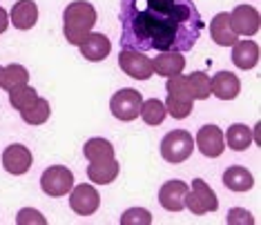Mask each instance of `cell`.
Here are the masks:
<instances>
[{
    "mask_svg": "<svg viewBox=\"0 0 261 225\" xmlns=\"http://www.w3.org/2000/svg\"><path fill=\"white\" fill-rule=\"evenodd\" d=\"M3 167L9 174H25L32 167V152L25 145H9L3 152Z\"/></svg>",
    "mask_w": 261,
    "mask_h": 225,
    "instance_id": "12",
    "label": "cell"
},
{
    "mask_svg": "<svg viewBox=\"0 0 261 225\" xmlns=\"http://www.w3.org/2000/svg\"><path fill=\"white\" fill-rule=\"evenodd\" d=\"M141 105H143V96H141V92L132 90V87L116 92L110 100V109L118 121H134V118H139Z\"/></svg>",
    "mask_w": 261,
    "mask_h": 225,
    "instance_id": "5",
    "label": "cell"
},
{
    "mask_svg": "<svg viewBox=\"0 0 261 225\" xmlns=\"http://www.w3.org/2000/svg\"><path fill=\"white\" fill-rule=\"evenodd\" d=\"M232 63L248 72L259 63V45L254 40H237L232 45Z\"/></svg>",
    "mask_w": 261,
    "mask_h": 225,
    "instance_id": "18",
    "label": "cell"
},
{
    "mask_svg": "<svg viewBox=\"0 0 261 225\" xmlns=\"http://www.w3.org/2000/svg\"><path fill=\"white\" fill-rule=\"evenodd\" d=\"M16 223L18 225H27V223H36V225H45V216L40 214V212L32 210V207H25V210H20L18 218H16Z\"/></svg>",
    "mask_w": 261,
    "mask_h": 225,
    "instance_id": "32",
    "label": "cell"
},
{
    "mask_svg": "<svg viewBox=\"0 0 261 225\" xmlns=\"http://www.w3.org/2000/svg\"><path fill=\"white\" fill-rule=\"evenodd\" d=\"M69 205H72V210L76 214L81 216H90L94 212L98 210L100 205V196L96 192V187L94 185H87V183H81V185H76L74 189H69Z\"/></svg>",
    "mask_w": 261,
    "mask_h": 225,
    "instance_id": "8",
    "label": "cell"
},
{
    "mask_svg": "<svg viewBox=\"0 0 261 225\" xmlns=\"http://www.w3.org/2000/svg\"><path fill=\"white\" fill-rule=\"evenodd\" d=\"M186 194L188 185L183 181H168L159 189V203L168 212H181L186 207Z\"/></svg>",
    "mask_w": 261,
    "mask_h": 225,
    "instance_id": "11",
    "label": "cell"
},
{
    "mask_svg": "<svg viewBox=\"0 0 261 225\" xmlns=\"http://www.w3.org/2000/svg\"><path fill=\"white\" fill-rule=\"evenodd\" d=\"M79 47H81V56L92 63H98V61H103V58H108L110 49H112L105 34H92V32L83 38V43Z\"/></svg>",
    "mask_w": 261,
    "mask_h": 225,
    "instance_id": "14",
    "label": "cell"
},
{
    "mask_svg": "<svg viewBox=\"0 0 261 225\" xmlns=\"http://www.w3.org/2000/svg\"><path fill=\"white\" fill-rule=\"evenodd\" d=\"M230 25L237 36H254L259 32V11L252 5H239L230 14Z\"/></svg>",
    "mask_w": 261,
    "mask_h": 225,
    "instance_id": "9",
    "label": "cell"
},
{
    "mask_svg": "<svg viewBox=\"0 0 261 225\" xmlns=\"http://www.w3.org/2000/svg\"><path fill=\"white\" fill-rule=\"evenodd\" d=\"M36 98H38V92L29 85H20V87L9 90V103H11V107L18 109V111L25 109L27 105H32Z\"/></svg>",
    "mask_w": 261,
    "mask_h": 225,
    "instance_id": "26",
    "label": "cell"
},
{
    "mask_svg": "<svg viewBox=\"0 0 261 225\" xmlns=\"http://www.w3.org/2000/svg\"><path fill=\"white\" fill-rule=\"evenodd\" d=\"M40 187L47 196H65L74 187V174L63 165L47 167L40 176Z\"/></svg>",
    "mask_w": 261,
    "mask_h": 225,
    "instance_id": "7",
    "label": "cell"
},
{
    "mask_svg": "<svg viewBox=\"0 0 261 225\" xmlns=\"http://www.w3.org/2000/svg\"><path fill=\"white\" fill-rule=\"evenodd\" d=\"M118 67L127 76H132L134 80H147L154 74L152 58L145 56V51H136V49H121V54H118Z\"/></svg>",
    "mask_w": 261,
    "mask_h": 225,
    "instance_id": "6",
    "label": "cell"
},
{
    "mask_svg": "<svg viewBox=\"0 0 261 225\" xmlns=\"http://www.w3.org/2000/svg\"><path fill=\"white\" fill-rule=\"evenodd\" d=\"M223 185L228 187V189H232V192H248V189L254 185V179H252V174L246 167H239V165H234V167L225 170Z\"/></svg>",
    "mask_w": 261,
    "mask_h": 225,
    "instance_id": "20",
    "label": "cell"
},
{
    "mask_svg": "<svg viewBox=\"0 0 261 225\" xmlns=\"http://www.w3.org/2000/svg\"><path fill=\"white\" fill-rule=\"evenodd\" d=\"M150 223H152V214L143 207H129L121 216V225H150Z\"/></svg>",
    "mask_w": 261,
    "mask_h": 225,
    "instance_id": "29",
    "label": "cell"
},
{
    "mask_svg": "<svg viewBox=\"0 0 261 225\" xmlns=\"http://www.w3.org/2000/svg\"><path fill=\"white\" fill-rule=\"evenodd\" d=\"M7 25H9V16H7V11L0 7V34L7 29Z\"/></svg>",
    "mask_w": 261,
    "mask_h": 225,
    "instance_id": "33",
    "label": "cell"
},
{
    "mask_svg": "<svg viewBox=\"0 0 261 225\" xmlns=\"http://www.w3.org/2000/svg\"><path fill=\"white\" fill-rule=\"evenodd\" d=\"M168 96L176 98V100H186L192 103V94H190V85H188V76L176 74L168 78Z\"/></svg>",
    "mask_w": 261,
    "mask_h": 225,
    "instance_id": "28",
    "label": "cell"
},
{
    "mask_svg": "<svg viewBox=\"0 0 261 225\" xmlns=\"http://www.w3.org/2000/svg\"><path fill=\"white\" fill-rule=\"evenodd\" d=\"M51 109H49V100L47 98H36L32 105H27L25 109H20V116L27 125H43L49 118Z\"/></svg>",
    "mask_w": 261,
    "mask_h": 225,
    "instance_id": "22",
    "label": "cell"
},
{
    "mask_svg": "<svg viewBox=\"0 0 261 225\" xmlns=\"http://www.w3.org/2000/svg\"><path fill=\"white\" fill-rule=\"evenodd\" d=\"M225 140H228L230 150H248V147L252 145V132L248 125H243V123H234V125L228 127V134H225Z\"/></svg>",
    "mask_w": 261,
    "mask_h": 225,
    "instance_id": "23",
    "label": "cell"
},
{
    "mask_svg": "<svg viewBox=\"0 0 261 225\" xmlns=\"http://www.w3.org/2000/svg\"><path fill=\"white\" fill-rule=\"evenodd\" d=\"M165 105L161 103L159 98H147L143 100V105H141V114L143 116V121L147 123V125H161L163 118H165Z\"/></svg>",
    "mask_w": 261,
    "mask_h": 225,
    "instance_id": "25",
    "label": "cell"
},
{
    "mask_svg": "<svg viewBox=\"0 0 261 225\" xmlns=\"http://www.w3.org/2000/svg\"><path fill=\"white\" fill-rule=\"evenodd\" d=\"M29 82V72L22 65H7L3 67V80H0V87L5 90H14V87H20V85H27Z\"/></svg>",
    "mask_w": 261,
    "mask_h": 225,
    "instance_id": "24",
    "label": "cell"
},
{
    "mask_svg": "<svg viewBox=\"0 0 261 225\" xmlns=\"http://www.w3.org/2000/svg\"><path fill=\"white\" fill-rule=\"evenodd\" d=\"M210 36L219 47H232L237 43V32L230 25V14H217L210 22Z\"/></svg>",
    "mask_w": 261,
    "mask_h": 225,
    "instance_id": "17",
    "label": "cell"
},
{
    "mask_svg": "<svg viewBox=\"0 0 261 225\" xmlns=\"http://www.w3.org/2000/svg\"><path fill=\"white\" fill-rule=\"evenodd\" d=\"M118 172V163L114 158H108V161H96V163H90L87 165V179L96 185H110L112 181H116Z\"/></svg>",
    "mask_w": 261,
    "mask_h": 225,
    "instance_id": "19",
    "label": "cell"
},
{
    "mask_svg": "<svg viewBox=\"0 0 261 225\" xmlns=\"http://www.w3.org/2000/svg\"><path fill=\"white\" fill-rule=\"evenodd\" d=\"M192 150H194V138L190 132H186V129H174V132L165 134V138L161 140L163 158L168 163H174V165L188 161Z\"/></svg>",
    "mask_w": 261,
    "mask_h": 225,
    "instance_id": "3",
    "label": "cell"
},
{
    "mask_svg": "<svg viewBox=\"0 0 261 225\" xmlns=\"http://www.w3.org/2000/svg\"><path fill=\"white\" fill-rule=\"evenodd\" d=\"M228 223L230 225H237V223H241V225H254V218H252V214L248 210L232 207V210L228 212Z\"/></svg>",
    "mask_w": 261,
    "mask_h": 225,
    "instance_id": "31",
    "label": "cell"
},
{
    "mask_svg": "<svg viewBox=\"0 0 261 225\" xmlns=\"http://www.w3.org/2000/svg\"><path fill=\"white\" fill-rule=\"evenodd\" d=\"M83 154H85V158L90 163L108 161V158H114V147L105 138H90L83 145Z\"/></svg>",
    "mask_w": 261,
    "mask_h": 225,
    "instance_id": "21",
    "label": "cell"
},
{
    "mask_svg": "<svg viewBox=\"0 0 261 225\" xmlns=\"http://www.w3.org/2000/svg\"><path fill=\"white\" fill-rule=\"evenodd\" d=\"M121 49L190 51L203 32L194 0H121Z\"/></svg>",
    "mask_w": 261,
    "mask_h": 225,
    "instance_id": "1",
    "label": "cell"
},
{
    "mask_svg": "<svg viewBox=\"0 0 261 225\" xmlns=\"http://www.w3.org/2000/svg\"><path fill=\"white\" fill-rule=\"evenodd\" d=\"M197 147H199V152L207 158L221 156L223 150H225L221 129H219L217 125H203L197 134Z\"/></svg>",
    "mask_w": 261,
    "mask_h": 225,
    "instance_id": "10",
    "label": "cell"
},
{
    "mask_svg": "<svg viewBox=\"0 0 261 225\" xmlns=\"http://www.w3.org/2000/svg\"><path fill=\"white\" fill-rule=\"evenodd\" d=\"M165 111H168L170 116H174L176 121H181V118H188L190 114H192V103H186V100H176L168 96V100H165Z\"/></svg>",
    "mask_w": 261,
    "mask_h": 225,
    "instance_id": "30",
    "label": "cell"
},
{
    "mask_svg": "<svg viewBox=\"0 0 261 225\" xmlns=\"http://www.w3.org/2000/svg\"><path fill=\"white\" fill-rule=\"evenodd\" d=\"M188 85H190V94L192 100H205L210 96V76L203 72H194L188 76Z\"/></svg>",
    "mask_w": 261,
    "mask_h": 225,
    "instance_id": "27",
    "label": "cell"
},
{
    "mask_svg": "<svg viewBox=\"0 0 261 225\" xmlns=\"http://www.w3.org/2000/svg\"><path fill=\"white\" fill-rule=\"evenodd\" d=\"M241 82L234 74L230 72H219L210 78V94H215L219 100H232L239 96Z\"/></svg>",
    "mask_w": 261,
    "mask_h": 225,
    "instance_id": "13",
    "label": "cell"
},
{
    "mask_svg": "<svg viewBox=\"0 0 261 225\" xmlns=\"http://www.w3.org/2000/svg\"><path fill=\"white\" fill-rule=\"evenodd\" d=\"M9 22L14 25L16 29H32L34 25L38 22V7L34 0H18L11 9V18Z\"/></svg>",
    "mask_w": 261,
    "mask_h": 225,
    "instance_id": "16",
    "label": "cell"
},
{
    "mask_svg": "<svg viewBox=\"0 0 261 225\" xmlns=\"http://www.w3.org/2000/svg\"><path fill=\"white\" fill-rule=\"evenodd\" d=\"M0 80H3V67H0Z\"/></svg>",
    "mask_w": 261,
    "mask_h": 225,
    "instance_id": "34",
    "label": "cell"
},
{
    "mask_svg": "<svg viewBox=\"0 0 261 225\" xmlns=\"http://www.w3.org/2000/svg\"><path fill=\"white\" fill-rule=\"evenodd\" d=\"M186 207L197 216L207 214V212H215L219 207L217 194L212 192V187L207 185L205 181L194 179L192 185L188 187V194H186Z\"/></svg>",
    "mask_w": 261,
    "mask_h": 225,
    "instance_id": "4",
    "label": "cell"
},
{
    "mask_svg": "<svg viewBox=\"0 0 261 225\" xmlns=\"http://www.w3.org/2000/svg\"><path fill=\"white\" fill-rule=\"evenodd\" d=\"M94 25H96V9L92 7V3H85V0L69 3L63 14V34L69 45L79 47Z\"/></svg>",
    "mask_w": 261,
    "mask_h": 225,
    "instance_id": "2",
    "label": "cell"
},
{
    "mask_svg": "<svg viewBox=\"0 0 261 225\" xmlns=\"http://www.w3.org/2000/svg\"><path fill=\"white\" fill-rule=\"evenodd\" d=\"M154 74L170 78V76L183 74L186 69V58L181 56V51H159V56L152 61Z\"/></svg>",
    "mask_w": 261,
    "mask_h": 225,
    "instance_id": "15",
    "label": "cell"
}]
</instances>
